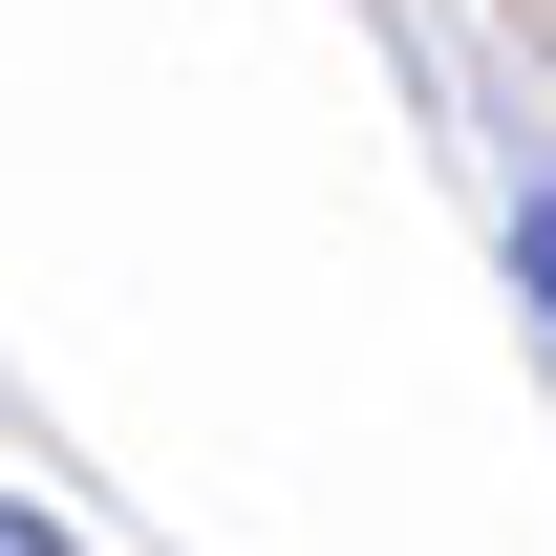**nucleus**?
Here are the masks:
<instances>
[{"label":"nucleus","mask_w":556,"mask_h":556,"mask_svg":"<svg viewBox=\"0 0 556 556\" xmlns=\"http://www.w3.org/2000/svg\"><path fill=\"white\" fill-rule=\"evenodd\" d=\"M514 278H535V321H556V193H535V214H514Z\"/></svg>","instance_id":"obj_1"},{"label":"nucleus","mask_w":556,"mask_h":556,"mask_svg":"<svg viewBox=\"0 0 556 556\" xmlns=\"http://www.w3.org/2000/svg\"><path fill=\"white\" fill-rule=\"evenodd\" d=\"M0 556H65V535H43V514H0Z\"/></svg>","instance_id":"obj_2"}]
</instances>
